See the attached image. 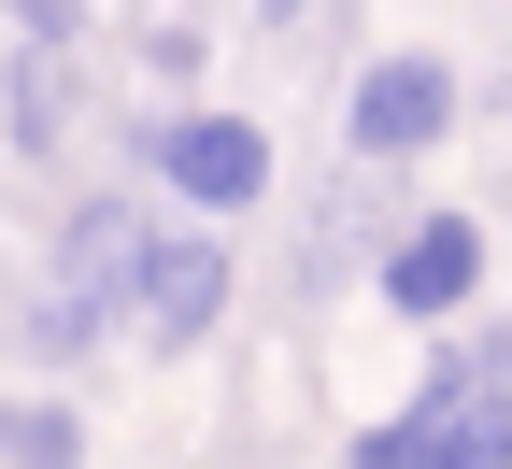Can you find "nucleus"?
I'll use <instances>...</instances> for the list:
<instances>
[{"mask_svg":"<svg viewBox=\"0 0 512 469\" xmlns=\"http://www.w3.org/2000/svg\"><path fill=\"white\" fill-rule=\"evenodd\" d=\"M370 299L399 313V327H456V313L484 299V214H456V199L399 214V228H384V256H370Z\"/></svg>","mask_w":512,"mask_h":469,"instance_id":"20e7f679","label":"nucleus"},{"mask_svg":"<svg viewBox=\"0 0 512 469\" xmlns=\"http://www.w3.org/2000/svg\"><path fill=\"white\" fill-rule=\"evenodd\" d=\"M143 242H157L143 199H114V185L72 199V214H57V256H43V299H29L15 342L43 370H86L100 342H143Z\"/></svg>","mask_w":512,"mask_h":469,"instance_id":"f257e3e1","label":"nucleus"},{"mask_svg":"<svg viewBox=\"0 0 512 469\" xmlns=\"http://www.w3.org/2000/svg\"><path fill=\"white\" fill-rule=\"evenodd\" d=\"M299 15H313V0H256V29H299Z\"/></svg>","mask_w":512,"mask_h":469,"instance_id":"f8f14e48","label":"nucleus"},{"mask_svg":"<svg viewBox=\"0 0 512 469\" xmlns=\"http://www.w3.org/2000/svg\"><path fill=\"white\" fill-rule=\"evenodd\" d=\"M128 143H143V171L171 185V214H256V199H271V128L256 114H228V100H185V114H143L128 128Z\"/></svg>","mask_w":512,"mask_h":469,"instance_id":"f03ea898","label":"nucleus"},{"mask_svg":"<svg viewBox=\"0 0 512 469\" xmlns=\"http://www.w3.org/2000/svg\"><path fill=\"white\" fill-rule=\"evenodd\" d=\"M413 398L470 441V469H512V327H470V313L427 327V384Z\"/></svg>","mask_w":512,"mask_h":469,"instance_id":"423d86ee","label":"nucleus"},{"mask_svg":"<svg viewBox=\"0 0 512 469\" xmlns=\"http://www.w3.org/2000/svg\"><path fill=\"white\" fill-rule=\"evenodd\" d=\"M214 327H228V228L214 214H157V242H143V342L200 356Z\"/></svg>","mask_w":512,"mask_h":469,"instance_id":"39448f33","label":"nucleus"},{"mask_svg":"<svg viewBox=\"0 0 512 469\" xmlns=\"http://www.w3.org/2000/svg\"><path fill=\"white\" fill-rule=\"evenodd\" d=\"M143 57H157V86H200V29H185V15H157Z\"/></svg>","mask_w":512,"mask_h":469,"instance_id":"9d476101","label":"nucleus"},{"mask_svg":"<svg viewBox=\"0 0 512 469\" xmlns=\"http://www.w3.org/2000/svg\"><path fill=\"white\" fill-rule=\"evenodd\" d=\"M342 469H470V441L441 427L427 398H399L384 427H356V441H342Z\"/></svg>","mask_w":512,"mask_h":469,"instance_id":"6e6552de","label":"nucleus"},{"mask_svg":"<svg viewBox=\"0 0 512 469\" xmlns=\"http://www.w3.org/2000/svg\"><path fill=\"white\" fill-rule=\"evenodd\" d=\"M0 15H15V29H43V43H86V15H100V0H0Z\"/></svg>","mask_w":512,"mask_h":469,"instance_id":"9b49d317","label":"nucleus"},{"mask_svg":"<svg viewBox=\"0 0 512 469\" xmlns=\"http://www.w3.org/2000/svg\"><path fill=\"white\" fill-rule=\"evenodd\" d=\"M72 128H86V57H72V43H43V29H15V57H0V143L43 171Z\"/></svg>","mask_w":512,"mask_h":469,"instance_id":"0eeeda50","label":"nucleus"},{"mask_svg":"<svg viewBox=\"0 0 512 469\" xmlns=\"http://www.w3.org/2000/svg\"><path fill=\"white\" fill-rule=\"evenodd\" d=\"M0 469H86V413L72 398H0Z\"/></svg>","mask_w":512,"mask_h":469,"instance_id":"1a4fd4ad","label":"nucleus"},{"mask_svg":"<svg viewBox=\"0 0 512 469\" xmlns=\"http://www.w3.org/2000/svg\"><path fill=\"white\" fill-rule=\"evenodd\" d=\"M342 143H356V171H413V157H441V143H456V57H427V43L356 57Z\"/></svg>","mask_w":512,"mask_h":469,"instance_id":"7ed1b4c3","label":"nucleus"}]
</instances>
